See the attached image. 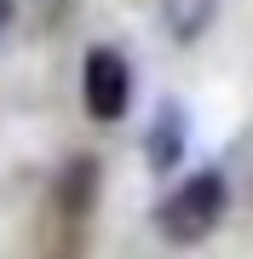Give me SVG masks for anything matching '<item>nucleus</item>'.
Returning a JSON list of instances; mask_svg holds the SVG:
<instances>
[{"mask_svg":"<svg viewBox=\"0 0 253 259\" xmlns=\"http://www.w3.org/2000/svg\"><path fill=\"white\" fill-rule=\"evenodd\" d=\"M12 18H18V0H0V29H6Z\"/></svg>","mask_w":253,"mask_h":259,"instance_id":"nucleus-6","label":"nucleus"},{"mask_svg":"<svg viewBox=\"0 0 253 259\" xmlns=\"http://www.w3.org/2000/svg\"><path fill=\"white\" fill-rule=\"evenodd\" d=\"M81 104H86L92 121H104V127L132 110V64L115 47H92L86 52V64H81Z\"/></svg>","mask_w":253,"mask_h":259,"instance_id":"nucleus-2","label":"nucleus"},{"mask_svg":"<svg viewBox=\"0 0 253 259\" xmlns=\"http://www.w3.org/2000/svg\"><path fill=\"white\" fill-rule=\"evenodd\" d=\"M184 110L178 104H161L156 121H150V133H144V161H150V173H173L178 156H184Z\"/></svg>","mask_w":253,"mask_h":259,"instance_id":"nucleus-4","label":"nucleus"},{"mask_svg":"<svg viewBox=\"0 0 253 259\" xmlns=\"http://www.w3.org/2000/svg\"><path fill=\"white\" fill-rule=\"evenodd\" d=\"M98 185H104V167H98V156H75V161H64V173H58V185H52L58 213H64L69 225L92 219V207H98Z\"/></svg>","mask_w":253,"mask_h":259,"instance_id":"nucleus-3","label":"nucleus"},{"mask_svg":"<svg viewBox=\"0 0 253 259\" xmlns=\"http://www.w3.org/2000/svg\"><path fill=\"white\" fill-rule=\"evenodd\" d=\"M230 207V185L225 173H213V167H201V173H190L178 190H167L156 202V231L173 242V248H196L219 231V219H225Z\"/></svg>","mask_w":253,"mask_h":259,"instance_id":"nucleus-1","label":"nucleus"},{"mask_svg":"<svg viewBox=\"0 0 253 259\" xmlns=\"http://www.w3.org/2000/svg\"><path fill=\"white\" fill-rule=\"evenodd\" d=\"M161 12H167V29H173V40H196L201 29L213 23L219 0H161Z\"/></svg>","mask_w":253,"mask_h":259,"instance_id":"nucleus-5","label":"nucleus"}]
</instances>
